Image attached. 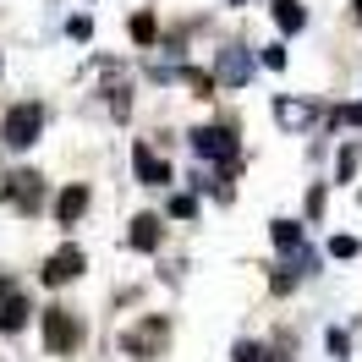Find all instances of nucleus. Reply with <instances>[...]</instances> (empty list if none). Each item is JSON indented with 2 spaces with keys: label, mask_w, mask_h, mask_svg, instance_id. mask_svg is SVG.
Listing matches in <instances>:
<instances>
[{
  "label": "nucleus",
  "mask_w": 362,
  "mask_h": 362,
  "mask_svg": "<svg viewBox=\"0 0 362 362\" xmlns=\"http://www.w3.org/2000/svg\"><path fill=\"white\" fill-rule=\"evenodd\" d=\"M0 132H6V143H11V148H33V143H39V132H45V105H39V99L11 105V110H6V121H0Z\"/></svg>",
  "instance_id": "f257e3e1"
},
{
  "label": "nucleus",
  "mask_w": 362,
  "mask_h": 362,
  "mask_svg": "<svg viewBox=\"0 0 362 362\" xmlns=\"http://www.w3.org/2000/svg\"><path fill=\"white\" fill-rule=\"evenodd\" d=\"M77 340H83L77 313H66V308H49V313H45V346L66 357V351H77Z\"/></svg>",
  "instance_id": "f03ea898"
},
{
  "label": "nucleus",
  "mask_w": 362,
  "mask_h": 362,
  "mask_svg": "<svg viewBox=\"0 0 362 362\" xmlns=\"http://www.w3.org/2000/svg\"><path fill=\"white\" fill-rule=\"evenodd\" d=\"M192 137V148L204 159H230L236 154V127H198V132H187Z\"/></svg>",
  "instance_id": "7ed1b4c3"
},
{
  "label": "nucleus",
  "mask_w": 362,
  "mask_h": 362,
  "mask_svg": "<svg viewBox=\"0 0 362 362\" xmlns=\"http://www.w3.org/2000/svg\"><path fill=\"white\" fill-rule=\"evenodd\" d=\"M214 77H220L226 88H242V83L252 77V55L242 45H226V49H220V61H214Z\"/></svg>",
  "instance_id": "20e7f679"
},
{
  "label": "nucleus",
  "mask_w": 362,
  "mask_h": 362,
  "mask_svg": "<svg viewBox=\"0 0 362 362\" xmlns=\"http://www.w3.org/2000/svg\"><path fill=\"white\" fill-rule=\"evenodd\" d=\"M83 264H88V258H83V247H61V252H49V264L39 274H45V286H66V280H77V274H83Z\"/></svg>",
  "instance_id": "39448f33"
},
{
  "label": "nucleus",
  "mask_w": 362,
  "mask_h": 362,
  "mask_svg": "<svg viewBox=\"0 0 362 362\" xmlns=\"http://www.w3.org/2000/svg\"><path fill=\"white\" fill-rule=\"evenodd\" d=\"M6 192L17 198V209H23V214H39V204H45V176H39V170H17Z\"/></svg>",
  "instance_id": "423d86ee"
},
{
  "label": "nucleus",
  "mask_w": 362,
  "mask_h": 362,
  "mask_svg": "<svg viewBox=\"0 0 362 362\" xmlns=\"http://www.w3.org/2000/svg\"><path fill=\"white\" fill-rule=\"evenodd\" d=\"M83 209H88V187H83V181H71L66 192L55 198V220H61V226H77V220H83Z\"/></svg>",
  "instance_id": "0eeeda50"
},
{
  "label": "nucleus",
  "mask_w": 362,
  "mask_h": 362,
  "mask_svg": "<svg viewBox=\"0 0 362 362\" xmlns=\"http://www.w3.org/2000/svg\"><path fill=\"white\" fill-rule=\"evenodd\" d=\"M132 165H137V176L148 181V187H170V165H165V159H154L143 143L132 148Z\"/></svg>",
  "instance_id": "6e6552de"
},
{
  "label": "nucleus",
  "mask_w": 362,
  "mask_h": 362,
  "mask_svg": "<svg viewBox=\"0 0 362 362\" xmlns=\"http://www.w3.org/2000/svg\"><path fill=\"white\" fill-rule=\"evenodd\" d=\"M159 236H165V230H159L154 214H137L132 230H127V242H132V247H143V252H154V247H159Z\"/></svg>",
  "instance_id": "1a4fd4ad"
},
{
  "label": "nucleus",
  "mask_w": 362,
  "mask_h": 362,
  "mask_svg": "<svg viewBox=\"0 0 362 362\" xmlns=\"http://www.w3.org/2000/svg\"><path fill=\"white\" fill-rule=\"evenodd\" d=\"M159 340H165V318H148V329H132V335H127V351L143 357V351H159Z\"/></svg>",
  "instance_id": "9d476101"
},
{
  "label": "nucleus",
  "mask_w": 362,
  "mask_h": 362,
  "mask_svg": "<svg viewBox=\"0 0 362 362\" xmlns=\"http://www.w3.org/2000/svg\"><path fill=\"white\" fill-rule=\"evenodd\" d=\"M23 324H28V302H23L17 291H11L6 302H0V335H17Z\"/></svg>",
  "instance_id": "9b49d317"
},
{
  "label": "nucleus",
  "mask_w": 362,
  "mask_h": 362,
  "mask_svg": "<svg viewBox=\"0 0 362 362\" xmlns=\"http://www.w3.org/2000/svg\"><path fill=\"white\" fill-rule=\"evenodd\" d=\"M274 121H280V127H308V121H313V105H302V99H274Z\"/></svg>",
  "instance_id": "f8f14e48"
},
{
  "label": "nucleus",
  "mask_w": 362,
  "mask_h": 362,
  "mask_svg": "<svg viewBox=\"0 0 362 362\" xmlns=\"http://www.w3.org/2000/svg\"><path fill=\"white\" fill-rule=\"evenodd\" d=\"M274 23L286 28V33H302V23H308V11H302L296 0H274Z\"/></svg>",
  "instance_id": "ddd939ff"
},
{
  "label": "nucleus",
  "mask_w": 362,
  "mask_h": 362,
  "mask_svg": "<svg viewBox=\"0 0 362 362\" xmlns=\"http://www.w3.org/2000/svg\"><path fill=\"white\" fill-rule=\"evenodd\" d=\"M269 236H274V247H286V252H296V247H302V226H296V220H274V226H269Z\"/></svg>",
  "instance_id": "4468645a"
},
{
  "label": "nucleus",
  "mask_w": 362,
  "mask_h": 362,
  "mask_svg": "<svg viewBox=\"0 0 362 362\" xmlns=\"http://www.w3.org/2000/svg\"><path fill=\"white\" fill-rule=\"evenodd\" d=\"M192 214H198V198H192V192H176V198H170V220H192Z\"/></svg>",
  "instance_id": "2eb2a0df"
},
{
  "label": "nucleus",
  "mask_w": 362,
  "mask_h": 362,
  "mask_svg": "<svg viewBox=\"0 0 362 362\" xmlns=\"http://www.w3.org/2000/svg\"><path fill=\"white\" fill-rule=\"evenodd\" d=\"M230 362H264V346H258V340H242V346L230 351Z\"/></svg>",
  "instance_id": "dca6fc26"
},
{
  "label": "nucleus",
  "mask_w": 362,
  "mask_h": 362,
  "mask_svg": "<svg viewBox=\"0 0 362 362\" xmlns=\"http://www.w3.org/2000/svg\"><path fill=\"white\" fill-rule=\"evenodd\" d=\"M357 143H346V148H340V181H351V170H357Z\"/></svg>",
  "instance_id": "f3484780"
},
{
  "label": "nucleus",
  "mask_w": 362,
  "mask_h": 362,
  "mask_svg": "<svg viewBox=\"0 0 362 362\" xmlns=\"http://www.w3.org/2000/svg\"><path fill=\"white\" fill-rule=\"evenodd\" d=\"M329 258H357V236H335V242H329Z\"/></svg>",
  "instance_id": "a211bd4d"
},
{
  "label": "nucleus",
  "mask_w": 362,
  "mask_h": 362,
  "mask_svg": "<svg viewBox=\"0 0 362 362\" xmlns=\"http://www.w3.org/2000/svg\"><path fill=\"white\" fill-rule=\"evenodd\" d=\"M132 39L148 45V39H154V17H132Z\"/></svg>",
  "instance_id": "6ab92c4d"
},
{
  "label": "nucleus",
  "mask_w": 362,
  "mask_h": 362,
  "mask_svg": "<svg viewBox=\"0 0 362 362\" xmlns=\"http://www.w3.org/2000/svg\"><path fill=\"white\" fill-rule=\"evenodd\" d=\"M258 61H264V66H274V71H280V66H286V49H280V45H269V49H264V55H258Z\"/></svg>",
  "instance_id": "aec40b11"
},
{
  "label": "nucleus",
  "mask_w": 362,
  "mask_h": 362,
  "mask_svg": "<svg viewBox=\"0 0 362 362\" xmlns=\"http://www.w3.org/2000/svg\"><path fill=\"white\" fill-rule=\"evenodd\" d=\"M66 33H71V39H88V33H93V23H88V17H71V23H66Z\"/></svg>",
  "instance_id": "412c9836"
},
{
  "label": "nucleus",
  "mask_w": 362,
  "mask_h": 362,
  "mask_svg": "<svg viewBox=\"0 0 362 362\" xmlns=\"http://www.w3.org/2000/svg\"><path fill=\"white\" fill-rule=\"evenodd\" d=\"M340 121H351V127H362V105H346V110H340Z\"/></svg>",
  "instance_id": "4be33fe9"
},
{
  "label": "nucleus",
  "mask_w": 362,
  "mask_h": 362,
  "mask_svg": "<svg viewBox=\"0 0 362 362\" xmlns=\"http://www.w3.org/2000/svg\"><path fill=\"white\" fill-rule=\"evenodd\" d=\"M6 291H11V274L0 269V302H6Z\"/></svg>",
  "instance_id": "5701e85b"
},
{
  "label": "nucleus",
  "mask_w": 362,
  "mask_h": 362,
  "mask_svg": "<svg viewBox=\"0 0 362 362\" xmlns=\"http://www.w3.org/2000/svg\"><path fill=\"white\" fill-rule=\"evenodd\" d=\"M6 187H11V170H6V165H0V198H6Z\"/></svg>",
  "instance_id": "b1692460"
},
{
  "label": "nucleus",
  "mask_w": 362,
  "mask_h": 362,
  "mask_svg": "<svg viewBox=\"0 0 362 362\" xmlns=\"http://www.w3.org/2000/svg\"><path fill=\"white\" fill-rule=\"evenodd\" d=\"M351 11H357V23H362V0H357V6H351Z\"/></svg>",
  "instance_id": "393cba45"
}]
</instances>
